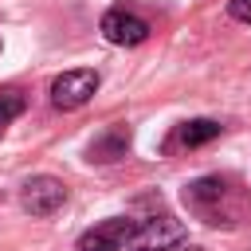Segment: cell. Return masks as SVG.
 <instances>
[{
    "label": "cell",
    "instance_id": "30bf717a",
    "mask_svg": "<svg viewBox=\"0 0 251 251\" xmlns=\"http://www.w3.org/2000/svg\"><path fill=\"white\" fill-rule=\"evenodd\" d=\"M227 12L243 24H251V0H227Z\"/></svg>",
    "mask_w": 251,
    "mask_h": 251
},
{
    "label": "cell",
    "instance_id": "ba28073f",
    "mask_svg": "<svg viewBox=\"0 0 251 251\" xmlns=\"http://www.w3.org/2000/svg\"><path fill=\"white\" fill-rule=\"evenodd\" d=\"M220 122H212V118H192V122H184V126H176V137H173V145H188V149H196V145H208V141H216L220 137Z\"/></svg>",
    "mask_w": 251,
    "mask_h": 251
},
{
    "label": "cell",
    "instance_id": "9c48e42d",
    "mask_svg": "<svg viewBox=\"0 0 251 251\" xmlns=\"http://www.w3.org/2000/svg\"><path fill=\"white\" fill-rule=\"evenodd\" d=\"M24 106H27V98L20 90H0V133H4L8 122H16L24 114Z\"/></svg>",
    "mask_w": 251,
    "mask_h": 251
},
{
    "label": "cell",
    "instance_id": "5b68a950",
    "mask_svg": "<svg viewBox=\"0 0 251 251\" xmlns=\"http://www.w3.org/2000/svg\"><path fill=\"white\" fill-rule=\"evenodd\" d=\"M63 200H67V188H63V180H55V176H31V180H24V188H20V204H24V212H31V216H55V212L63 208Z\"/></svg>",
    "mask_w": 251,
    "mask_h": 251
},
{
    "label": "cell",
    "instance_id": "8992f818",
    "mask_svg": "<svg viewBox=\"0 0 251 251\" xmlns=\"http://www.w3.org/2000/svg\"><path fill=\"white\" fill-rule=\"evenodd\" d=\"M98 31H102L110 43H118V47H137V43L149 39V24H145L141 16H133V12H126V8H110V12L102 16Z\"/></svg>",
    "mask_w": 251,
    "mask_h": 251
},
{
    "label": "cell",
    "instance_id": "8fae6325",
    "mask_svg": "<svg viewBox=\"0 0 251 251\" xmlns=\"http://www.w3.org/2000/svg\"><path fill=\"white\" fill-rule=\"evenodd\" d=\"M180 251H204V247H192V243H188V247H180Z\"/></svg>",
    "mask_w": 251,
    "mask_h": 251
},
{
    "label": "cell",
    "instance_id": "6da1fadb",
    "mask_svg": "<svg viewBox=\"0 0 251 251\" xmlns=\"http://www.w3.org/2000/svg\"><path fill=\"white\" fill-rule=\"evenodd\" d=\"M180 200L208 227H239L251 212V192L235 176H220V173L196 176L192 184H184Z\"/></svg>",
    "mask_w": 251,
    "mask_h": 251
},
{
    "label": "cell",
    "instance_id": "3957f363",
    "mask_svg": "<svg viewBox=\"0 0 251 251\" xmlns=\"http://www.w3.org/2000/svg\"><path fill=\"white\" fill-rule=\"evenodd\" d=\"M133 231H137V220L114 216V220H102L90 231H82L78 243H75V251H122V247H129Z\"/></svg>",
    "mask_w": 251,
    "mask_h": 251
},
{
    "label": "cell",
    "instance_id": "7a4b0ae2",
    "mask_svg": "<svg viewBox=\"0 0 251 251\" xmlns=\"http://www.w3.org/2000/svg\"><path fill=\"white\" fill-rule=\"evenodd\" d=\"M98 71L94 67H75V71H63L55 82H51V102L59 106V110H78V106H86L90 98H94V90H98Z\"/></svg>",
    "mask_w": 251,
    "mask_h": 251
},
{
    "label": "cell",
    "instance_id": "277c9868",
    "mask_svg": "<svg viewBox=\"0 0 251 251\" xmlns=\"http://www.w3.org/2000/svg\"><path fill=\"white\" fill-rule=\"evenodd\" d=\"M184 224L173 220V216H153L145 224H137L133 239H129V251H169L176 243H184Z\"/></svg>",
    "mask_w": 251,
    "mask_h": 251
},
{
    "label": "cell",
    "instance_id": "52a82bcc",
    "mask_svg": "<svg viewBox=\"0 0 251 251\" xmlns=\"http://www.w3.org/2000/svg\"><path fill=\"white\" fill-rule=\"evenodd\" d=\"M126 149H129V126H110V129H102V133L90 141L86 157L98 161V165H110V161H122Z\"/></svg>",
    "mask_w": 251,
    "mask_h": 251
}]
</instances>
